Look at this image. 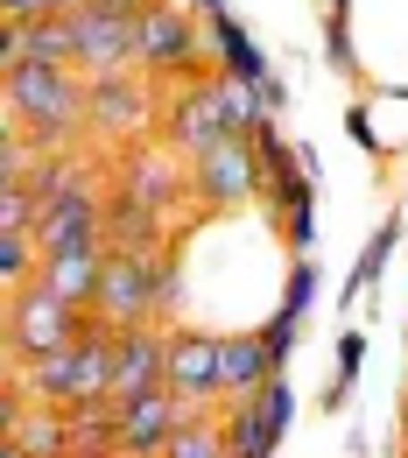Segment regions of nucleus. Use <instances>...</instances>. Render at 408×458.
<instances>
[{
  "label": "nucleus",
  "instance_id": "7",
  "mask_svg": "<svg viewBox=\"0 0 408 458\" xmlns=\"http://www.w3.org/2000/svg\"><path fill=\"white\" fill-rule=\"evenodd\" d=\"M134 64L141 71H197V21L170 0L141 7L134 14Z\"/></svg>",
  "mask_w": 408,
  "mask_h": 458
},
{
  "label": "nucleus",
  "instance_id": "8",
  "mask_svg": "<svg viewBox=\"0 0 408 458\" xmlns=\"http://www.w3.org/2000/svg\"><path fill=\"white\" fill-rule=\"evenodd\" d=\"M190 416H197V409H190L183 395H170V388L120 402V458H162L170 437L190 423Z\"/></svg>",
  "mask_w": 408,
  "mask_h": 458
},
{
  "label": "nucleus",
  "instance_id": "20",
  "mask_svg": "<svg viewBox=\"0 0 408 458\" xmlns=\"http://www.w3.org/2000/svg\"><path fill=\"white\" fill-rule=\"evenodd\" d=\"M106 261H113V254H71V261H43V283L57 289L63 303L92 310V303H99V283H106Z\"/></svg>",
  "mask_w": 408,
  "mask_h": 458
},
{
  "label": "nucleus",
  "instance_id": "24",
  "mask_svg": "<svg viewBox=\"0 0 408 458\" xmlns=\"http://www.w3.org/2000/svg\"><path fill=\"white\" fill-rule=\"evenodd\" d=\"M359 367H366V339H359V332H346V339H338V374L324 381V409H346L352 381H359Z\"/></svg>",
  "mask_w": 408,
  "mask_h": 458
},
{
  "label": "nucleus",
  "instance_id": "5",
  "mask_svg": "<svg viewBox=\"0 0 408 458\" xmlns=\"http://www.w3.org/2000/svg\"><path fill=\"white\" fill-rule=\"evenodd\" d=\"M289 416H296L289 381H268L261 395L233 402L219 423H226V445H233V458H275V445L289 437Z\"/></svg>",
  "mask_w": 408,
  "mask_h": 458
},
{
  "label": "nucleus",
  "instance_id": "33",
  "mask_svg": "<svg viewBox=\"0 0 408 458\" xmlns=\"http://www.w3.org/2000/svg\"><path fill=\"white\" fill-rule=\"evenodd\" d=\"M0 458H21V452H0Z\"/></svg>",
  "mask_w": 408,
  "mask_h": 458
},
{
  "label": "nucleus",
  "instance_id": "21",
  "mask_svg": "<svg viewBox=\"0 0 408 458\" xmlns=\"http://www.w3.org/2000/svg\"><path fill=\"white\" fill-rule=\"evenodd\" d=\"M71 452H113L120 458V402H78L71 409Z\"/></svg>",
  "mask_w": 408,
  "mask_h": 458
},
{
  "label": "nucleus",
  "instance_id": "10",
  "mask_svg": "<svg viewBox=\"0 0 408 458\" xmlns=\"http://www.w3.org/2000/svg\"><path fill=\"white\" fill-rule=\"evenodd\" d=\"M36 247H43V261L106 254V205H99V191H92V198H71V205H50V212L36 219Z\"/></svg>",
  "mask_w": 408,
  "mask_h": 458
},
{
  "label": "nucleus",
  "instance_id": "26",
  "mask_svg": "<svg viewBox=\"0 0 408 458\" xmlns=\"http://www.w3.org/2000/svg\"><path fill=\"white\" fill-rule=\"evenodd\" d=\"M317 303V261H296L289 268V289H282V318H296L303 325V310Z\"/></svg>",
  "mask_w": 408,
  "mask_h": 458
},
{
  "label": "nucleus",
  "instance_id": "15",
  "mask_svg": "<svg viewBox=\"0 0 408 458\" xmlns=\"http://www.w3.org/2000/svg\"><path fill=\"white\" fill-rule=\"evenodd\" d=\"M85 120H92V127H113V134H134V141H141V127H148V85H134L127 71L92 78V85H85Z\"/></svg>",
  "mask_w": 408,
  "mask_h": 458
},
{
  "label": "nucleus",
  "instance_id": "9",
  "mask_svg": "<svg viewBox=\"0 0 408 458\" xmlns=\"http://www.w3.org/2000/svg\"><path fill=\"white\" fill-rule=\"evenodd\" d=\"M71 29H78V64H85L92 78L127 71V57H134V14L99 7V0H78V7H71Z\"/></svg>",
  "mask_w": 408,
  "mask_h": 458
},
{
  "label": "nucleus",
  "instance_id": "22",
  "mask_svg": "<svg viewBox=\"0 0 408 458\" xmlns=\"http://www.w3.org/2000/svg\"><path fill=\"white\" fill-rule=\"evenodd\" d=\"M162 458H233V445H226V423H212V416L197 409V416H190V423L170 437V452H162Z\"/></svg>",
  "mask_w": 408,
  "mask_h": 458
},
{
  "label": "nucleus",
  "instance_id": "31",
  "mask_svg": "<svg viewBox=\"0 0 408 458\" xmlns=\"http://www.w3.org/2000/svg\"><path fill=\"white\" fill-rule=\"evenodd\" d=\"M71 458H113V452H71Z\"/></svg>",
  "mask_w": 408,
  "mask_h": 458
},
{
  "label": "nucleus",
  "instance_id": "28",
  "mask_svg": "<svg viewBox=\"0 0 408 458\" xmlns=\"http://www.w3.org/2000/svg\"><path fill=\"white\" fill-rule=\"evenodd\" d=\"M346 127H352V141H359V148H380V134H373L366 106H352V114H346Z\"/></svg>",
  "mask_w": 408,
  "mask_h": 458
},
{
  "label": "nucleus",
  "instance_id": "16",
  "mask_svg": "<svg viewBox=\"0 0 408 458\" xmlns=\"http://www.w3.org/2000/svg\"><path fill=\"white\" fill-rule=\"evenodd\" d=\"M170 141L190 156V163H197V156H212L219 141H239V134H226V120H219V106H212V85H204V78H197V85L170 106Z\"/></svg>",
  "mask_w": 408,
  "mask_h": 458
},
{
  "label": "nucleus",
  "instance_id": "32",
  "mask_svg": "<svg viewBox=\"0 0 408 458\" xmlns=\"http://www.w3.org/2000/svg\"><path fill=\"white\" fill-rule=\"evenodd\" d=\"M402 452H408V409H402Z\"/></svg>",
  "mask_w": 408,
  "mask_h": 458
},
{
  "label": "nucleus",
  "instance_id": "2",
  "mask_svg": "<svg viewBox=\"0 0 408 458\" xmlns=\"http://www.w3.org/2000/svg\"><path fill=\"white\" fill-rule=\"evenodd\" d=\"M7 106L36 134V148H43V163H50V156H63L71 127L85 120V85H78V71H63V64H21V71H7Z\"/></svg>",
  "mask_w": 408,
  "mask_h": 458
},
{
  "label": "nucleus",
  "instance_id": "13",
  "mask_svg": "<svg viewBox=\"0 0 408 458\" xmlns=\"http://www.w3.org/2000/svg\"><path fill=\"white\" fill-rule=\"evenodd\" d=\"M7 452H21V458H71V409L7 395Z\"/></svg>",
  "mask_w": 408,
  "mask_h": 458
},
{
  "label": "nucleus",
  "instance_id": "19",
  "mask_svg": "<svg viewBox=\"0 0 408 458\" xmlns=\"http://www.w3.org/2000/svg\"><path fill=\"white\" fill-rule=\"evenodd\" d=\"M212 43H219V71H226L233 85H246V92H261V85H268V57H261V43L239 29L233 14H219V21H212Z\"/></svg>",
  "mask_w": 408,
  "mask_h": 458
},
{
  "label": "nucleus",
  "instance_id": "12",
  "mask_svg": "<svg viewBox=\"0 0 408 458\" xmlns=\"http://www.w3.org/2000/svg\"><path fill=\"white\" fill-rule=\"evenodd\" d=\"M170 339L176 332H120V367H113V402H134V395H155L170 388Z\"/></svg>",
  "mask_w": 408,
  "mask_h": 458
},
{
  "label": "nucleus",
  "instance_id": "25",
  "mask_svg": "<svg viewBox=\"0 0 408 458\" xmlns=\"http://www.w3.org/2000/svg\"><path fill=\"white\" fill-rule=\"evenodd\" d=\"M346 7H352V0H331V14H324V57H331V71H346V78H352L359 57H352V36H346V21H352Z\"/></svg>",
  "mask_w": 408,
  "mask_h": 458
},
{
  "label": "nucleus",
  "instance_id": "30",
  "mask_svg": "<svg viewBox=\"0 0 408 458\" xmlns=\"http://www.w3.org/2000/svg\"><path fill=\"white\" fill-rule=\"evenodd\" d=\"M197 7H204L212 21H219V14H233V0H197Z\"/></svg>",
  "mask_w": 408,
  "mask_h": 458
},
{
  "label": "nucleus",
  "instance_id": "17",
  "mask_svg": "<svg viewBox=\"0 0 408 458\" xmlns=\"http://www.w3.org/2000/svg\"><path fill=\"white\" fill-rule=\"evenodd\" d=\"M268 381H282V352L268 345V332H239V339H226V402L261 395Z\"/></svg>",
  "mask_w": 408,
  "mask_h": 458
},
{
  "label": "nucleus",
  "instance_id": "6",
  "mask_svg": "<svg viewBox=\"0 0 408 458\" xmlns=\"http://www.w3.org/2000/svg\"><path fill=\"white\" fill-rule=\"evenodd\" d=\"M92 318H106L113 332H141V325H155V318H162V303H155V261L113 254V261H106V283H99V303H92Z\"/></svg>",
  "mask_w": 408,
  "mask_h": 458
},
{
  "label": "nucleus",
  "instance_id": "1",
  "mask_svg": "<svg viewBox=\"0 0 408 458\" xmlns=\"http://www.w3.org/2000/svg\"><path fill=\"white\" fill-rule=\"evenodd\" d=\"M113 367H120V332L106 325V318H92V332L71 345V352H50V360L14 367V388H7V395L57 402V409H78V402H113Z\"/></svg>",
  "mask_w": 408,
  "mask_h": 458
},
{
  "label": "nucleus",
  "instance_id": "3",
  "mask_svg": "<svg viewBox=\"0 0 408 458\" xmlns=\"http://www.w3.org/2000/svg\"><path fill=\"white\" fill-rule=\"evenodd\" d=\"M85 332H92V310L63 303V296L43 283V276L21 289V296H14V310H7V345H14V367L50 360V352H71Z\"/></svg>",
  "mask_w": 408,
  "mask_h": 458
},
{
  "label": "nucleus",
  "instance_id": "18",
  "mask_svg": "<svg viewBox=\"0 0 408 458\" xmlns=\"http://www.w3.org/2000/svg\"><path fill=\"white\" fill-rule=\"evenodd\" d=\"M120 176H127V198H141V205H155V212H170L176 191H183L176 163L155 148V141H134V148H127V163H120Z\"/></svg>",
  "mask_w": 408,
  "mask_h": 458
},
{
  "label": "nucleus",
  "instance_id": "27",
  "mask_svg": "<svg viewBox=\"0 0 408 458\" xmlns=\"http://www.w3.org/2000/svg\"><path fill=\"white\" fill-rule=\"evenodd\" d=\"M282 233H289L296 261H310V240H317V219H310V212H289V219H282Z\"/></svg>",
  "mask_w": 408,
  "mask_h": 458
},
{
  "label": "nucleus",
  "instance_id": "14",
  "mask_svg": "<svg viewBox=\"0 0 408 458\" xmlns=\"http://www.w3.org/2000/svg\"><path fill=\"white\" fill-rule=\"evenodd\" d=\"M0 64H7V71H21V64H78V29H71V14L7 21V36H0Z\"/></svg>",
  "mask_w": 408,
  "mask_h": 458
},
{
  "label": "nucleus",
  "instance_id": "11",
  "mask_svg": "<svg viewBox=\"0 0 408 458\" xmlns=\"http://www.w3.org/2000/svg\"><path fill=\"white\" fill-rule=\"evenodd\" d=\"M170 395H183L190 409L226 395V339L176 332V339H170Z\"/></svg>",
  "mask_w": 408,
  "mask_h": 458
},
{
  "label": "nucleus",
  "instance_id": "23",
  "mask_svg": "<svg viewBox=\"0 0 408 458\" xmlns=\"http://www.w3.org/2000/svg\"><path fill=\"white\" fill-rule=\"evenodd\" d=\"M395 240H402V219H387V226H380L373 240H366V254H359V268H352V283H346V296H338V303H359L366 289L380 283V268H387V254H395Z\"/></svg>",
  "mask_w": 408,
  "mask_h": 458
},
{
  "label": "nucleus",
  "instance_id": "4",
  "mask_svg": "<svg viewBox=\"0 0 408 458\" xmlns=\"http://www.w3.org/2000/svg\"><path fill=\"white\" fill-rule=\"evenodd\" d=\"M190 191L204 212H239L246 198H261V156L254 141H219L212 156L190 163Z\"/></svg>",
  "mask_w": 408,
  "mask_h": 458
},
{
  "label": "nucleus",
  "instance_id": "29",
  "mask_svg": "<svg viewBox=\"0 0 408 458\" xmlns=\"http://www.w3.org/2000/svg\"><path fill=\"white\" fill-rule=\"evenodd\" d=\"M99 7H120V14H141V7H155V0H99Z\"/></svg>",
  "mask_w": 408,
  "mask_h": 458
}]
</instances>
